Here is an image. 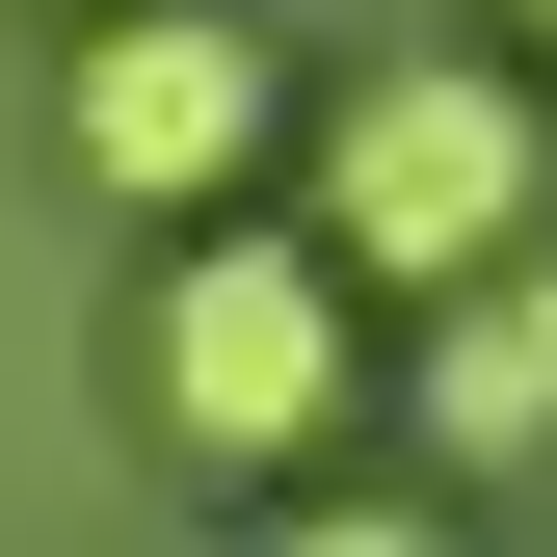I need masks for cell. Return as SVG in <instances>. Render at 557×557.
I'll use <instances>...</instances> for the list:
<instances>
[{
    "label": "cell",
    "mask_w": 557,
    "mask_h": 557,
    "mask_svg": "<svg viewBox=\"0 0 557 557\" xmlns=\"http://www.w3.org/2000/svg\"><path fill=\"white\" fill-rule=\"evenodd\" d=\"M133 398H160L186 478H293L345 398H372V265L319 213H186V265L133 293Z\"/></svg>",
    "instance_id": "cell-1"
},
{
    "label": "cell",
    "mask_w": 557,
    "mask_h": 557,
    "mask_svg": "<svg viewBox=\"0 0 557 557\" xmlns=\"http://www.w3.org/2000/svg\"><path fill=\"white\" fill-rule=\"evenodd\" d=\"M265 133H293V53H265L239 0H81V53H53V160H81L107 213H239Z\"/></svg>",
    "instance_id": "cell-3"
},
{
    "label": "cell",
    "mask_w": 557,
    "mask_h": 557,
    "mask_svg": "<svg viewBox=\"0 0 557 557\" xmlns=\"http://www.w3.org/2000/svg\"><path fill=\"white\" fill-rule=\"evenodd\" d=\"M505 27H531V53H557V0H505Z\"/></svg>",
    "instance_id": "cell-5"
},
{
    "label": "cell",
    "mask_w": 557,
    "mask_h": 557,
    "mask_svg": "<svg viewBox=\"0 0 557 557\" xmlns=\"http://www.w3.org/2000/svg\"><path fill=\"white\" fill-rule=\"evenodd\" d=\"M557 213V107L505 53H372V81L319 107V239L372 265V293H451V265H505Z\"/></svg>",
    "instance_id": "cell-2"
},
{
    "label": "cell",
    "mask_w": 557,
    "mask_h": 557,
    "mask_svg": "<svg viewBox=\"0 0 557 557\" xmlns=\"http://www.w3.org/2000/svg\"><path fill=\"white\" fill-rule=\"evenodd\" d=\"M398 398H425V451H451V478L557 451V239L451 265V293H425V372H398Z\"/></svg>",
    "instance_id": "cell-4"
}]
</instances>
